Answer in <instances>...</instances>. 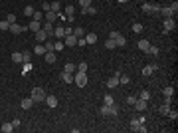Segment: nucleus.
<instances>
[{"instance_id":"obj_1","label":"nucleus","mask_w":178,"mask_h":133,"mask_svg":"<svg viewBox=\"0 0 178 133\" xmlns=\"http://www.w3.org/2000/svg\"><path fill=\"white\" fill-rule=\"evenodd\" d=\"M99 111H101V115H105V117H115L119 113V107L115 105V103H113V105H105V103H103V107H101Z\"/></svg>"},{"instance_id":"obj_2","label":"nucleus","mask_w":178,"mask_h":133,"mask_svg":"<svg viewBox=\"0 0 178 133\" xmlns=\"http://www.w3.org/2000/svg\"><path fill=\"white\" fill-rule=\"evenodd\" d=\"M30 97L34 100V103H38V101H44V100H46V92H44L42 87H34V89H32V95H30Z\"/></svg>"},{"instance_id":"obj_3","label":"nucleus","mask_w":178,"mask_h":133,"mask_svg":"<svg viewBox=\"0 0 178 133\" xmlns=\"http://www.w3.org/2000/svg\"><path fill=\"white\" fill-rule=\"evenodd\" d=\"M131 129H133V131H137V133H145L146 131L145 123H141L138 117H133V119H131Z\"/></svg>"},{"instance_id":"obj_4","label":"nucleus","mask_w":178,"mask_h":133,"mask_svg":"<svg viewBox=\"0 0 178 133\" xmlns=\"http://www.w3.org/2000/svg\"><path fill=\"white\" fill-rule=\"evenodd\" d=\"M73 81H75L79 87H85V86H87V73L75 72V76H73Z\"/></svg>"},{"instance_id":"obj_5","label":"nucleus","mask_w":178,"mask_h":133,"mask_svg":"<svg viewBox=\"0 0 178 133\" xmlns=\"http://www.w3.org/2000/svg\"><path fill=\"white\" fill-rule=\"evenodd\" d=\"M141 8H143V12H145V14H154V12H158V10H160V6H158V4H151V2H145Z\"/></svg>"},{"instance_id":"obj_6","label":"nucleus","mask_w":178,"mask_h":133,"mask_svg":"<svg viewBox=\"0 0 178 133\" xmlns=\"http://www.w3.org/2000/svg\"><path fill=\"white\" fill-rule=\"evenodd\" d=\"M174 28H176V22H174V18H164V34H170Z\"/></svg>"},{"instance_id":"obj_7","label":"nucleus","mask_w":178,"mask_h":133,"mask_svg":"<svg viewBox=\"0 0 178 133\" xmlns=\"http://www.w3.org/2000/svg\"><path fill=\"white\" fill-rule=\"evenodd\" d=\"M63 44H66V46H77V38H75V36H73V34H67L66 38H63Z\"/></svg>"},{"instance_id":"obj_8","label":"nucleus","mask_w":178,"mask_h":133,"mask_svg":"<svg viewBox=\"0 0 178 133\" xmlns=\"http://www.w3.org/2000/svg\"><path fill=\"white\" fill-rule=\"evenodd\" d=\"M44 20H46V22H52V24H53V22L58 20V12H53V10H48V12L44 14Z\"/></svg>"},{"instance_id":"obj_9","label":"nucleus","mask_w":178,"mask_h":133,"mask_svg":"<svg viewBox=\"0 0 178 133\" xmlns=\"http://www.w3.org/2000/svg\"><path fill=\"white\" fill-rule=\"evenodd\" d=\"M137 46H138V50H141V52H145V54H146V52H148V48H151V42L143 38V40H138Z\"/></svg>"},{"instance_id":"obj_10","label":"nucleus","mask_w":178,"mask_h":133,"mask_svg":"<svg viewBox=\"0 0 178 133\" xmlns=\"http://www.w3.org/2000/svg\"><path fill=\"white\" fill-rule=\"evenodd\" d=\"M36 40H38V44H40V42H46L48 40V32L44 30V28H40L38 32H36Z\"/></svg>"},{"instance_id":"obj_11","label":"nucleus","mask_w":178,"mask_h":133,"mask_svg":"<svg viewBox=\"0 0 178 133\" xmlns=\"http://www.w3.org/2000/svg\"><path fill=\"white\" fill-rule=\"evenodd\" d=\"M146 103H148V101L137 97V101H135V109H137V111H145V109H146Z\"/></svg>"},{"instance_id":"obj_12","label":"nucleus","mask_w":178,"mask_h":133,"mask_svg":"<svg viewBox=\"0 0 178 133\" xmlns=\"http://www.w3.org/2000/svg\"><path fill=\"white\" fill-rule=\"evenodd\" d=\"M158 12L162 14V16H164V18H172V16H174V10H172L170 6H164V8L160 6V10H158Z\"/></svg>"},{"instance_id":"obj_13","label":"nucleus","mask_w":178,"mask_h":133,"mask_svg":"<svg viewBox=\"0 0 178 133\" xmlns=\"http://www.w3.org/2000/svg\"><path fill=\"white\" fill-rule=\"evenodd\" d=\"M48 103V107H58V97L55 95H48L46 93V100H44Z\"/></svg>"},{"instance_id":"obj_14","label":"nucleus","mask_w":178,"mask_h":133,"mask_svg":"<svg viewBox=\"0 0 178 133\" xmlns=\"http://www.w3.org/2000/svg\"><path fill=\"white\" fill-rule=\"evenodd\" d=\"M53 36H55L58 40H61V38H66V30H63V26H58V28H53Z\"/></svg>"},{"instance_id":"obj_15","label":"nucleus","mask_w":178,"mask_h":133,"mask_svg":"<svg viewBox=\"0 0 178 133\" xmlns=\"http://www.w3.org/2000/svg\"><path fill=\"white\" fill-rule=\"evenodd\" d=\"M81 14H83V16H85V14H89V16H95V14H97V8H95V6L81 8Z\"/></svg>"},{"instance_id":"obj_16","label":"nucleus","mask_w":178,"mask_h":133,"mask_svg":"<svg viewBox=\"0 0 178 133\" xmlns=\"http://www.w3.org/2000/svg\"><path fill=\"white\" fill-rule=\"evenodd\" d=\"M20 105H22V109H30V107L34 105V100H32V97H26V100L20 101Z\"/></svg>"},{"instance_id":"obj_17","label":"nucleus","mask_w":178,"mask_h":133,"mask_svg":"<svg viewBox=\"0 0 178 133\" xmlns=\"http://www.w3.org/2000/svg\"><path fill=\"white\" fill-rule=\"evenodd\" d=\"M26 28L24 26H20V24H10V30L8 32H12V34H20V32H24Z\"/></svg>"},{"instance_id":"obj_18","label":"nucleus","mask_w":178,"mask_h":133,"mask_svg":"<svg viewBox=\"0 0 178 133\" xmlns=\"http://www.w3.org/2000/svg\"><path fill=\"white\" fill-rule=\"evenodd\" d=\"M44 30L48 32V38H52L53 36V24L52 22H44Z\"/></svg>"},{"instance_id":"obj_19","label":"nucleus","mask_w":178,"mask_h":133,"mask_svg":"<svg viewBox=\"0 0 178 133\" xmlns=\"http://www.w3.org/2000/svg\"><path fill=\"white\" fill-rule=\"evenodd\" d=\"M44 56H46V62H48V64H55V60H58V58H55V52H46Z\"/></svg>"},{"instance_id":"obj_20","label":"nucleus","mask_w":178,"mask_h":133,"mask_svg":"<svg viewBox=\"0 0 178 133\" xmlns=\"http://www.w3.org/2000/svg\"><path fill=\"white\" fill-rule=\"evenodd\" d=\"M117 86H119V78H115V76H113L111 80H107V87H109V89H115Z\"/></svg>"},{"instance_id":"obj_21","label":"nucleus","mask_w":178,"mask_h":133,"mask_svg":"<svg viewBox=\"0 0 178 133\" xmlns=\"http://www.w3.org/2000/svg\"><path fill=\"white\" fill-rule=\"evenodd\" d=\"M83 38H85L87 44H95V42H97V34H87L85 32V36H83Z\"/></svg>"},{"instance_id":"obj_22","label":"nucleus","mask_w":178,"mask_h":133,"mask_svg":"<svg viewBox=\"0 0 178 133\" xmlns=\"http://www.w3.org/2000/svg\"><path fill=\"white\" fill-rule=\"evenodd\" d=\"M61 80H63V84H71V81H73V73L63 72V73H61Z\"/></svg>"},{"instance_id":"obj_23","label":"nucleus","mask_w":178,"mask_h":133,"mask_svg":"<svg viewBox=\"0 0 178 133\" xmlns=\"http://www.w3.org/2000/svg\"><path fill=\"white\" fill-rule=\"evenodd\" d=\"M34 54H36V56H44V54H46V46H42V44L34 46Z\"/></svg>"},{"instance_id":"obj_24","label":"nucleus","mask_w":178,"mask_h":133,"mask_svg":"<svg viewBox=\"0 0 178 133\" xmlns=\"http://www.w3.org/2000/svg\"><path fill=\"white\" fill-rule=\"evenodd\" d=\"M168 111H170V105H168V103H162V105L158 107V113H160V115H168Z\"/></svg>"},{"instance_id":"obj_25","label":"nucleus","mask_w":178,"mask_h":133,"mask_svg":"<svg viewBox=\"0 0 178 133\" xmlns=\"http://www.w3.org/2000/svg\"><path fill=\"white\" fill-rule=\"evenodd\" d=\"M162 95H164V97H172V95H174V87L172 86L164 87V89H162Z\"/></svg>"},{"instance_id":"obj_26","label":"nucleus","mask_w":178,"mask_h":133,"mask_svg":"<svg viewBox=\"0 0 178 133\" xmlns=\"http://www.w3.org/2000/svg\"><path fill=\"white\" fill-rule=\"evenodd\" d=\"M28 28H30V30H32V32H38L40 28H42V24H40L38 20H32V22H30V26H28Z\"/></svg>"},{"instance_id":"obj_27","label":"nucleus","mask_w":178,"mask_h":133,"mask_svg":"<svg viewBox=\"0 0 178 133\" xmlns=\"http://www.w3.org/2000/svg\"><path fill=\"white\" fill-rule=\"evenodd\" d=\"M63 72L75 73V72H77V66H75V64H66V68H63Z\"/></svg>"},{"instance_id":"obj_28","label":"nucleus","mask_w":178,"mask_h":133,"mask_svg":"<svg viewBox=\"0 0 178 133\" xmlns=\"http://www.w3.org/2000/svg\"><path fill=\"white\" fill-rule=\"evenodd\" d=\"M63 46H66V44H63L61 40H58L55 44H53V52H63Z\"/></svg>"},{"instance_id":"obj_29","label":"nucleus","mask_w":178,"mask_h":133,"mask_svg":"<svg viewBox=\"0 0 178 133\" xmlns=\"http://www.w3.org/2000/svg\"><path fill=\"white\" fill-rule=\"evenodd\" d=\"M105 48H107V50H115V48H117V44H115V40L107 38V42H105Z\"/></svg>"},{"instance_id":"obj_30","label":"nucleus","mask_w":178,"mask_h":133,"mask_svg":"<svg viewBox=\"0 0 178 133\" xmlns=\"http://www.w3.org/2000/svg\"><path fill=\"white\" fill-rule=\"evenodd\" d=\"M73 36H75V38H83V36H85V30H83V28H75V30H73Z\"/></svg>"},{"instance_id":"obj_31","label":"nucleus","mask_w":178,"mask_h":133,"mask_svg":"<svg viewBox=\"0 0 178 133\" xmlns=\"http://www.w3.org/2000/svg\"><path fill=\"white\" fill-rule=\"evenodd\" d=\"M129 81H131V78H129V76H127V73H121V76H119V84H129Z\"/></svg>"},{"instance_id":"obj_32","label":"nucleus","mask_w":178,"mask_h":133,"mask_svg":"<svg viewBox=\"0 0 178 133\" xmlns=\"http://www.w3.org/2000/svg\"><path fill=\"white\" fill-rule=\"evenodd\" d=\"M30 60H32V54L30 52H22V64H28Z\"/></svg>"},{"instance_id":"obj_33","label":"nucleus","mask_w":178,"mask_h":133,"mask_svg":"<svg viewBox=\"0 0 178 133\" xmlns=\"http://www.w3.org/2000/svg\"><path fill=\"white\" fill-rule=\"evenodd\" d=\"M0 129H2L4 133H10L14 129V125H12V123H2V127H0Z\"/></svg>"},{"instance_id":"obj_34","label":"nucleus","mask_w":178,"mask_h":133,"mask_svg":"<svg viewBox=\"0 0 178 133\" xmlns=\"http://www.w3.org/2000/svg\"><path fill=\"white\" fill-rule=\"evenodd\" d=\"M12 62H16V64H22V54H20V52H14V54H12Z\"/></svg>"},{"instance_id":"obj_35","label":"nucleus","mask_w":178,"mask_h":133,"mask_svg":"<svg viewBox=\"0 0 178 133\" xmlns=\"http://www.w3.org/2000/svg\"><path fill=\"white\" fill-rule=\"evenodd\" d=\"M73 14H75V6L67 4V6H66V16H73Z\"/></svg>"},{"instance_id":"obj_36","label":"nucleus","mask_w":178,"mask_h":133,"mask_svg":"<svg viewBox=\"0 0 178 133\" xmlns=\"http://www.w3.org/2000/svg\"><path fill=\"white\" fill-rule=\"evenodd\" d=\"M133 32L141 34V32H143V24H141V22H135V24H133Z\"/></svg>"},{"instance_id":"obj_37","label":"nucleus","mask_w":178,"mask_h":133,"mask_svg":"<svg viewBox=\"0 0 178 133\" xmlns=\"http://www.w3.org/2000/svg\"><path fill=\"white\" fill-rule=\"evenodd\" d=\"M138 97H141V100H145V101H148V100H151V92H146V89H143Z\"/></svg>"},{"instance_id":"obj_38","label":"nucleus","mask_w":178,"mask_h":133,"mask_svg":"<svg viewBox=\"0 0 178 133\" xmlns=\"http://www.w3.org/2000/svg\"><path fill=\"white\" fill-rule=\"evenodd\" d=\"M115 44H117V48H123V46H125V44H127V40H125V38H123V36H119L117 40H115Z\"/></svg>"},{"instance_id":"obj_39","label":"nucleus","mask_w":178,"mask_h":133,"mask_svg":"<svg viewBox=\"0 0 178 133\" xmlns=\"http://www.w3.org/2000/svg\"><path fill=\"white\" fill-rule=\"evenodd\" d=\"M103 103H105V105H113V103H115L113 95H105V97H103Z\"/></svg>"},{"instance_id":"obj_40","label":"nucleus","mask_w":178,"mask_h":133,"mask_svg":"<svg viewBox=\"0 0 178 133\" xmlns=\"http://www.w3.org/2000/svg\"><path fill=\"white\" fill-rule=\"evenodd\" d=\"M146 54H151V56H158V54H160V50H158L156 46H151V48H148V52H146Z\"/></svg>"},{"instance_id":"obj_41","label":"nucleus","mask_w":178,"mask_h":133,"mask_svg":"<svg viewBox=\"0 0 178 133\" xmlns=\"http://www.w3.org/2000/svg\"><path fill=\"white\" fill-rule=\"evenodd\" d=\"M50 10H53V12H59V2H58V0H53L52 4H50Z\"/></svg>"},{"instance_id":"obj_42","label":"nucleus","mask_w":178,"mask_h":133,"mask_svg":"<svg viewBox=\"0 0 178 133\" xmlns=\"http://www.w3.org/2000/svg\"><path fill=\"white\" fill-rule=\"evenodd\" d=\"M32 20H38V22H42V20H44V12H34Z\"/></svg>"},{"instance_id":"obj_43","label":"nucleus","mask_w":178,"mask_h":133,"mask_svg":"<svg viewBox=\"0 0 178 133\" xmlns=\"http://www.w3.org/2000/svg\"><path fill=\"white\" fill-rule=\"evenodd\" d=\"M0 30H10V22L8 20H0Z\"/></svg>"},{"instance_id":"obj_44","label":"nucleus","mask_w":178,"mask_h":133,"mask_svg":"<svg viewBox=\"0 0 178 133\" xmlns=\"http://www.w3.org/2000/svg\"><path fill=\"white\" fill-rule=\"evenodd\" d=\"M77 72H81V73H87V64H85V62H81V64L77 66Z\"/></svg>"},{"instance_id":"obj_45","label":"nucleus","mask_w":178,"mask_h":133,"mask_svg":"<svg viewBox=\"0 0 178 133\" xmlns=\"http://www.w3.org/2000/svg\"><path fill=\"white\" fill-rule=\"evenodd\" d=\"M152 72H154V70H152V66H145V68H143V76H151Z\"/></svg>"},{"instance_id":"obj_46","label":"nucleus","mask_w":178,"mask_h":133,"mask_svg":"<svg viewBox=\"0 0 178 133\" xmlns=\"http://www.w3.org/2000/svg\"><path fill=\"white\" fill-rule=\"evenodd\" d=\"M34 12H36L34 6H26V8H24V14H26V16H34Z\"/></svg>"},{"instance_id":"obj_47","label":"nucleus","mask_w":178,"mask_h":133,"mask_svg":"<svg viewBox=\"0 0 178 133\" xmlns=\"http://www.w3.org/2000/svg\"><path fill=\"white\" fill-rule=\"evenodd\" d=\"M32 64H30V62H28V64H24V68H22V73H28V72H32Z\"/></svg>"},{"instance_id":"obj_48","label":"nucleus","mask_w":178,"mask_h":133,"mask_svg":"<svg viewBox=\"0 0 178 133\" xmlns=\"http://www.w3.org/2000/svg\"><path fill=\"white\" fill-rule=\"evenodd\" d=\"M91 2H93V0H79V6L87 8V6H91Z\"/></svg>"},{"instance_id":"obj_49","label":"nucleus","mask_w":178,"mask_h":133,"mask_svg":"<svg viewBox=\"0 0 178 133\" xmlns=\"http://www.w3.org/2000/svg\"><path fill=\"white\" fill-rule=\"evenodd\" d=\"M135 101H137L135 95H129V97H127V103H129V105H135Z\"/></svg>"},{"instance_id":"obj_50","label":"nucleus","mask_w":178,"mask_h":133,"mask_svg":"<svg viewBox=\"0 0 178 133\" xmlns=\"http://www.w3.org/2000/svg\"><path fill=\"white\" fill-rule=\"evenodd\" d=\"M6 20L10 22V24H16V16H14V14H8V16H6Z\"/></svg>"},{"instance_id":"obj_51","label":"nucleus","mask_w":178,"mask_h":133,"mask_svg":"<svg viewBox=\"0 0 178 133\" xmlns=\"http://www.w3.org/2000/svg\"><path fill=\"white\" fill-rule=\"evenodd\" d=\"M168 117H170V119H176V117H178V111L170 109V111H168Z\"/></svg>"},{"instance_id":"obj_52","label":"nucleus","mask_w":178,"mask_h":133,"mask_svg":"<svg viewBox=\"0 0 178 133\" xmlns=\"http://www.w3.org/2000/svg\"><path fill=\"white\" fill-rule=\"evenodd\" d=\"M46 52H53V42L48 40V44H46Z\"/></svg>"},{"instance_id":"obj_53","label":"nucleus","mask_w":178,"mask_h":133,"mask_svg":"<svg viewBox=\"0 0 178 133\" xmlns=\"http://www.w3.org/2000/svg\"><path fill=\"white\" fill-rule=\"evenodd\" d=\"M119 36H121V32H111V34H109V38H111V40H117Z\"/></svg>"},{"instance_id":"obj_54","label":"nucleus","mask_w":178,"mask_h":133,"mask_svg":"<svg viewBox=\"0 0 178 133\" xmlns=\"http://www.w3.org/2000/svg\"><path fill=\"white\" fill-rule=\"evenodd\" d=\"M77 46H87L85 38H77Z\"/></svg>"},{"instance_id":"obj_55","label":"nucleus","mask_w":178,"mask_h":133,"mask_svg":"<svg viewBox=\"0 0 178 133\" xmlns=\"http://www.w3.org/2000/svg\"><path fill=\"white\" fill-rule=\"evenodd\" d=\"M42 10L48 12V10H50V4H48V2H42Z\"/></svg>"},{"instance_id":"obj_56","label":"nucleus","mask_w":178,"mask_h":133,"mask_svg":"<svg viewBox=\"0 0 178 133\" xmlns=\"http://www.w3.org/2000/svg\"><path fill=\"white\" fill-rule=\"evenodd\" d=\"M170 8H172V10H174V14H176V10H178V2H176V0H174V2H172V4H170Z\"/></svg>"},{"instance_id":"obj_57","label":"nucleus","mask_w":178,"mask_h":133,"mask_svg":"<svg viewBox=\"0 0 178 133\" xmlns=\"http://www.w3.org/2000/svg\"><path fill=\"white\" fill-rule=\"evenodd\" d=\"M63 30H66V36H67V34H73V28L71 26H66Z\"/></svg>"},{"instance_id":"obj_58","label":"nucleus","mask_w":178,"mask_h":133,"mask_svg":"<svg viewBox=\"0 0 178 133\" xmlns=\"http://www.w3.org/2000/svg\"><path fill=\"white\" fill-rule=\"evenodd\" d=\"M119 4H127V2H129V0H117Z\"/></svg>"},{"instance_id":"obj_59","label":"nucleus","mask_w":178,"mask_h":133,"mask_svg":"<svg viewBox=\"0 0 178 133\" xmlns=\"http://www.w3.org/2000/svg\"><path fill=\"white\" fill-rule=\"evenodd\" d=\"M170 2H174V0H170Z\"/></svg>"}]
</instances>
